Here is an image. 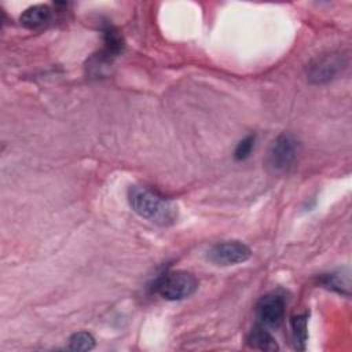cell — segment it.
<instances>
[{
  "instance_id": "1",
  "label": "cell",
  "mask_w": 352,
  "mask_h": 352,
  "mask_svg": "<svg viewBox=\"0 0 352 352\" xmlns=\"http://www.w3.org/2000/svg\"><path fill=\"white\" fill-rule=\"evenodd\" d=\"M128 202L135 213L157 226H172L179 216L177 205L172 199L147 187L132 186L128 190Z\"/></svg>"
},
{
  "instance_id": "2",
  "label": "cell",
  "mask_w": 352,
  "mask_h": 352,
  "mask_svg": "<svg viewBox=\"0 0 352 352\" xmlns=\"http://www.w3.org/2000/svg\"><path fill=\"white\" fill-rule=\"evenodd\" d=\"M198 289L197 278L187 271H169L155 283V292L165 300L179 301L195 293Z\"/></svg>"
},
{
  "instance_id": "3",
  "label": "cell",
  "mask_w": 352,
  "mask_h": 352,
  "mask_svg": "<svg viewBox=\"0 0 352 352\" xmlns=\"http://www.w3.org/2000/svg\"><path fill=\"white\" fill-rule=\"evenodd\" d=\"M298 142L287 133L279 135L268 150V165L274 172L285 173L297 161Z\"/></svg>"
},
{
  "instance_id": "4",
  "label": "cell",
  "mask_w": 352,
  "mask_h": 352,
  "mask_svg": "<svg viewBox=\"0 0 352 352\" xmlns=\"http://www.w3.org/2000/svg\"><path fill=\"white\" fill-rule=\"evenodd\" d=\"M252 250L241 241H224L213 245L208 252V260L214 265H234L249 260Z\"/></svg>"
},
{
  "instance_id": "5",
  "label": "cell",
  "mask_w": 352,
  "mask_h": 352,
  "mask_svg": "<svg viewBox=\"0 0 352 352\" xmlns=\"http://www.w3.org/2000/svg\"><path fill=\"white\" fill-rule=\"evenodd\" d=\"M285 298L276 293L263 296L256 305V318L258 324L267 329H276L285 319Z\"/></svg>"
},
{
  "instance_id": "6",
  "label": "cell",
  "mask_w": 352,
  "mask_h": 352,
  "mask_svg": "<svg viewBox=\"0 0 352 352\" xmlns=\"http://www.w3.org/2000/svg\"><path fill=\"white\" fill-rule=\"evenodd\" d=\"M341 62L334 55H326L323 58H318L308 67V78L314 82H326L336 77Z\"/></svg>"
},
{
  "instance_id": "7",
  "label": "cell",
  "mask_w": 352,
  "mask_h": 352,
  "mask_svg": "<svg viewBox=\"0 0 352 352\" xmlns=\"http://www.w3.org/2000/svg\"><path fill=\"white\" fill-rule=\"evenodd\" d=\"M52 19V10L47 4H34L28 7L21 14V25L28 29H38L50 23Z\"/></svg>"
},
{
  "instance_id": "8",
  "label": "cell",
  "mask_w": 352,
  "mask_h": 352,
  "mask_svg": "<svg viewBox=\"0 0 352 352\" xmlns=\"http://www.w3.org/2000/svg\"><path fill=\"white\" fill-rule=\"evenodd\" d=\"M246 342L250 348L258 349V351H276L278 349V344L275 341V338L272 337V334L267 330V327L257 324L256 327H253L250 330V333L246 337Z\"/></svg>"
},
{
  "instance_id": "9",
  "label": "cell",
  "mask_w": 352,
  "mask_h": 352,
  "mask_svg": "<svg viewBox=\"0 0 352 352\" xmlns=\"http://www.w3.org/2000/svg\"><path fill=\"white\" fill-rule=\"evenodd\" d=\"M103 40H104V50L100 54V56L107 62H110L113 56H117L120 52H122L124 38L114 26L107 25L103 29Z\"/></svg>"
},
{
  "instance_id": "10",
  "label": "cell",
  "mask_w": 352,
  "mask_h": 352,
  "mask_svg": "<svg viewBox=\"0 0 352 352\" xmlns=\"http://www.w3.org/2000/svg\"><path fill=\"white\" fill-rule=\"evenodd\" d=\"M292 341L296 349L304 351L308 338V314H298L290 319Z\"/></svg>"
},
{
  "instance_id": "11",
  "label": "cell",
  "mask_w": 352,
  "mask_h": 352,
  "mask_svg": "<svg viewBox=\"0 0 352 352\" xmlns=\"http://www.w3.org/2000/svg\"><path fill=\"white\" fill-rule=\"evenodd\" d=\"M95 346V338L88 331H77L69 340V348L73 351H89Z\"/></svg>"
},
{
  "instance_id": "12",
  "label": "cell",
  "mask_w": 352,
  "mask_h": 352,
  "mask_svg": "<svg viewBox=\"0 0 352 352\" xmlns=\"http://www.w3.org/2000/svg\"><path fill=\"white\" fill-rule=\"evenodd\" d=\"M322 283L327 287L331 289L337 293H342V294H349V278L348 276H342L340 274H329L324 275L322 278Z\"/></svg>"
},
{
  "instance_id": "13",
  "label": "cell",
  "mask_w": 352,
  "mask_h": 352,
  "mask_svg": "<svg viewBox=\"0 0 352 352\" xmlns=\"http://www.w3.org/2000/svg\"><path fill=\"white\" fill-rule=\"evenodd\" d=\"M254 144H256V136L254 135L246 136L236 144L235 151H234V158L236 161H245L246 158L250 157V154L254 148Z\"/></svg>"
}]
</instances>
